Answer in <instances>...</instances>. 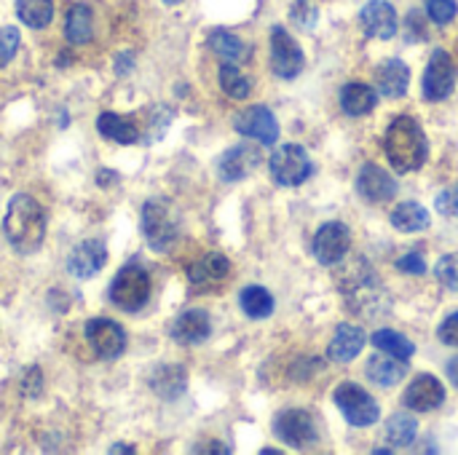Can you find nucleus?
Here are the masks:
<instances>
[{
	"instance_id": "obj_1",
	"label": "nucleus",
	"mask_w": 458,
	"mask_h": 455,
	"mask_svg": "<svg viewBox=\"0 0 458 455\" xmlns=\"http://www.w3.org/2000/svg\"><path fill=\"white\" fill-rule=\"evenodd\" d=\"M3 233L19 255L38 252L46 239V215H43L40 204L27 193H16L8 201Z\"/></svg>"
},
{
	"instance_id": "obj_2",
	"label": "nucleus",
	"mask_w": 458,
	"mask_h": 455,
	"mask_svg": "<svg viewBox=\"0 0 458 455\" xmlns=\"http://www.w3.org/2000/svg\"><path fill=\"white\" fill-rule=\"evenodd\" d=\"M338 287L344 290L349 306L370 319V316H384L389 311V298H386V290L384 284L378 282V276L373 274V268L368 265V260H354L349 265L341 268V276H338Z\"/></svg>"
},
{
	"instance_id": "obj_3",
	"label": "nucleus",
	"mask_w": 458,
	"mask_h": 455,
	"mask_svg": "<svg viewBox=\"0 0 458 455\" xmlns=\"http://www.w3.org/2000/svg\"><path fill=\"white\" fill-rule=\"evenodd\" d=\"M384 150L400 174L419 172L427 161V153H429L427 134H424L421 123L411 115H397L386 129Z\"/></svg>"
},
{
	"instance_id": "obj_4",
	"label": "nucleus",
	"mask_w": 458,
	"mask_h": 455,
	"mask_svg": "<svg viewBox=\"0 0 458 455\" xmlns=\"http://www.w3.org/2000/svg\"><path fill=\"white\" fill-rule=\"evenodd\" d=\"M110 300L121 308V311H140L145 308L148 298H150V276L145 268L140 265H123L115 279L110 282V290H107Z\"/></svg>"
},
{
	"instance_id": "obj_5",
	"label": "nucleus",
	"mask_w": 458,
	"mask_h": 455,
	"mask_svg": "<svg viewBox=\"0 0 458 455\" xmlns=\"http://www.w3.org/2000/svg\"><path fill=\"white\" fill-rule=\"evenodd\" d=\"M142 236L150 244V249L156 252H169V247H174L180 228L177 220L169 209L166 201H145L142 206Z\"/></svg>"
},
{
	"instance_id": "obj_6",
	"label": "nucleus",
	"mask_w": 458,
	"mask_h": 455,
	"mask_svg": "<svg viewBox=\"0 0 458 455\" xmlns=\"http://www.w3.org/2000/svg\"><path fill=\"white\" fill-rule=\"evenodd\" d=\"M333 400H335L338 410L344 413V418H346L352 426H360V429L373 426V424L378 421V416H381V410H378V405L373 402V397H370L362 386H357V383H341V386L335 389Z\"/></svg>"
},
{
	"instance_id": "obj_7",
	"label": "nucleus",
	"mask_w": 458,
	"mask_h": 455,
	"mask_svg": "<svg viewBox=\"0 0 458 455\" xmlns=\"http://www.w3.org/2000/svg\"><path fill=\"white\" fill-rule=\"evenodd\" d=\"M268 169H271V177L279 185L295 188V185H303L309 180V174H311V158H309V153L301 145H282L271 156Z\"/></svg>"
},
{
	"instance_id": "obj_8",
	"label": "nucleus",
	"mask_w": 458,
	"mask_h": 455,
	"mask_svg": "<svg viewBox=\"0 0 458 455\" xmlns=\"http://www.w3.org/2000/svg\"><path fill=\"white\" fill-rule=\"evenodd\" d=\"M306 67V56L298 46V40L293 35H287L284 27H274L271 29V70L274 75L293 80L303 72Z\"/></svg>"
},
{
	"instance_id": "obj_9",
	"label": "nucleus",
	"mask_w": 458,
	"mask_h": 455,
	"mask_svg": "<svg viewBox=\"0 0 458 455\" xmlns=\"http://www.w3.org/2000/svg\"><path fill=\"white\" fill-rule=\"evenodd\" d=\"M456 78L458 70L454 56L445 48H437L424 72V97L429 102H440V99L451 97V91L456 88Z\"/></svg>"
},
{
	"instance_id": "obj_10",
	"label": "nucleus",
	"mask_w": 458,
	"mask_h": 455,
	"mask_svg": "<svg viewBox=\"0 0 458 455\" xmlns=\"http://www.w3.org/2000/svg\"><path fill=\"white\" fill-rule=\"evenodd\" d=\"M274 432L282 442H287L295 451H306L317 442V426L314 418L306 410H287L276 418Z\"/></svg>"
},
{
	"instance_id": "obj_11",
	"label": "nucleus",
	"mask_w": 458,
	"mask_h": 455,
	"mask_svg": "<svg viewBox=\"0 0 458 455\" xmlns=\"http://www.w3.org/2000/svg\"><path fill=\"white\" fill-rule=\"evenodd\" d=\"M233 129L242 134V137H250V139H258L260 145H274L279 139V123L274 118V113L268 107H247L244 113H239L233 118Z\"/></svg>"
},
{
	"instance_id": "obj_12",
	"label": "nucleus",
	"mask_w": 458,
	"mask_h": 455,
	"mask_svg": "<svg viewBox=\"0 0 458 455\" xmlns=\"http://www.w3.org/2000/svg\"><path fill=\"white\" fill-rule=\"evenodd\" d=\"M352 247V233L344 223H325L314 236V257L322 265H335L346 257Z\"/></svg>"
},
{
	"instance_id": "obj_13",
	"label": "nucleus",
	"mask_w": 458,
	"mask_h": 455,
	"mask_svg": "<svg viewBox=\"0 0 458 455\" xmlns=\"http://www.w3.org/2000/svg\"><path fill=\"white\" fill-rule=\"evenodd\" d=\"M86 338L102 359H118L126 349L123 327L113 319H91L86 324Z\"/></svg>"
},
{
	"instance_id": "obj_14",
	"label": "nucleus",
	"mask_w": 458,
	"mask_h": 455,
	"mask_svg": "<svg viewBox=\"0 0 458 455\" xmlns=\"http://www.w3.org/2000/svg\"><path fill=\"white\" fill-rule=\"evenodd\" d=\"M107 263V247L102 239H89V241H81L72 255L67 257V271L70 276L75 279H94Z\"/></svg>"
},
{
	"instance_id": "obj_15",
	"label": "nucleus",
	"mask_w": 458,
	"mask_h": 455,
	"mask_svg": "<svg viewBox=\"0 0 458 455\" xmlns=\"http://www.w3.org/2000/svg\"><path fill=\"white\" fill-rule=\"evenodd\" d=\"M357 190L370 204H386L397 196V182L381 166L368 164V166H362V172L357 177Z\"/></svg>"
},
{
	"instance_id": "obj_16",
	"label": "nucleus",
	"mask_w": 458,
	"mask_h": 455,
	"mask_svg": "<svg viewBox=\"0 0 458 455\" xmlns=\"http://www.w3.org/2000/svg\"><path fill=\"white\" fill-rule=\"evenodd\" d=\"M228 276H231V260L220 252H209L188 268V282L199 290H215Z\"/></svg>"
},
{
	"instance_id": "obj_17",
	"label": "nucleus",
	"mask_w": 458,
	"mask_h": 455,
	"mask_svg": "<svg viewBox=\"0 0 458 455\" xmlns=\"http://www.w3.org/2000/svg\"><path fill=\"white\" fill-rule=\"evenodd\" d=\"M445 400V389L437 378L432 375H419L403 394V402L408 410H416V413H429L435 408H440Z\"/></svg>"
},
{
	"instance_id": "obj_18",
	"label": "nucleus",
	"mask_w": 458,
	"mask_h": 455,
	"mask_svg": "<svg viewBox=\"0 0 458 455\" xmlns=\"http://www.w3.org/2000/svg\"><path fill=\"white\" fill-rule=\"evenodd\" d=\"M209 333H212V322H209L207 311H199V308L180 314L169 327V335L180 346H199L209 338Z\"/></svg>"
},
{
	"instance_id": "obj_19",
	"label": "nucleus",
	"mask_w": 458,
	"mask_h": 455,
	"mask_svg": "<svg viewBox=\"0 0 458 455\" xmlns=\"http://www.w3.org/2000/svg\"><path fill=\"white\" fill-rule=\"evenodd\" d=\"M360 21H362V29H365L370 38L389 40V38H394V32H397V11H394V5H389L386 0H373V3H368V5L360 11Z\"/></svg>"
},
{
	"instance_id": "obj_20",
	"label": "nucleus",
	"mask_w": 458,
	"mask_h": 455,
	"mask_svg": "<svg viewBox=\"0 0 458 455\" xmlns=\"http://www.w3.org/2000/svg\"><path fill=\"white\" fill-rule=\"evenodd\" d=\"M365 341H368V335H365L362 327H357V324H338V330H335V335H333V341L327 346V357L333 362H341V365L352 362L365 349Z\"/></svg>"
},
{
	"instance_id": "obj_21",
	"label": "nucleus",
	"mask_w": 458,
	"mask_h": 455,
	"mask_svg": "<svg viewBox=\"0 0 458 455\" xmlns=\"http://www.w3.org/2000/svg\"><path fill=\"white\" fill-rule=\"evenodd\" d=\"M258 164H260V156L250 145H239V147H231L228 153H223L217 172L225 182H236V180H244Z\"/></svg>"
},
{
	"instance_id": "obj_22",
	"label": "nucleus",
	"mask_w": 458,
	"mask_h": 455,
	"mask_svg": "<svg viewBox=\"0 0 458 455\" xmlns=\"http://www.w3.org/2000/svg\"><path fill=\"white\" fill-rule=\"evenodd\" d=\"M411 83V70L403 59H386L376 67V86L384 97H403Z\"/></svg>"
},
{
	"instance_id": "obj_23",
	"label": "nucleus",
	"mask_w": 458,
	"mask_h": 455,
	"mask_svg": "<svg viewBox=\"0 0 458 455\" xmlns=\"http://www.w3.org/2000/svg\"><path fill=\"white\" fill-rule=\"evenodd\" d=\"M97 131L110 139V142H118V145H134L140 139V129L134 121L129 118H121L115 113H102L97 118Z\"/></svg>"
},
{
	"instance_id": "obj_24",
	"label": "nucleus",
	"mask_w": 458,
	"mask_h": 455,
	"mask_svg": "<svg viewBox=\"0 0 458 455\" xmlns=\"http://www.w3.org/2000/svg\"><path fill=\"white\" fill-rule=\"evenodd\" d=\"M378 105V97L365 83H346L341 91V107L346 115H368Z\"/></svg>"
},
{
	"instance_id": "obj_25",
	"label": "nucleus",
	"mask_w": 458,
	"mask_h": 455,
	"mask_svg": "<svg viewBox=\"0 0 458 455\" xmlns=\"http://www.w3.org/2000/svg\"><path fill=\"white\" fill-rule=\"evenodd\" d=\"M185 370L177 365H164L150 375V389L161 397V400H177L185 392Z\"/></svg>"
},
{
	"instance_id": "obj_26",
	"label": "nucleus",
	"mask_w": 458,
	"mask_h": 455,
	"mask_svg": "<svg viewBox=\"0 0 458 455\" xmlns=\"http://www.w3.org/2000/svg\"><path fill=\"white\" fill-rule=\"evenodd\" d=\"M368 375H370V381L376 386L392 389V386H397L405 378V362L392 357V354L389 357H373L368 362Z\"/></svg>"
},
{
	"instance_id": "obj_27",
	"label": "nucleus",
	"mask_w": 458,
	"mask_h": 455,
	"mask_svg": "<svg viewBox=\"0 0 458 455\" xmlns=\"http://www.w3.org/2000/svg\"><path fill=\"white\" fill-rule=\"evenodd\" d=\"M64 35L72 46H83L91 40L94 35V19H91V8L83 3H75L67 11V21H64Z\"/></svg>"
},
{
	"instance_id": "obj_28",
	"label": "nucleus",
	"mask_w": 458,
	"mask_h": 455,
	"mask_svg": "<svg viewBox=\"0 0 458 455\" xmlns=\"http://www.w3.org/2000/svg\"><path fill=\"white\" fill-rule=\"evenodd\" d=\"M392 225L403 233H416L429 228V212L419 201H405L392 212Z\"/></svg>"
},
{
	"instance_id": "obj_29",
	"label": "nucleus",
	"mask_w": 458,
	"mask_h": 455,
	"mask_svg": "<svg viewBox=\"0 0 458 455\" xmlns=\"http://www.w3.org/2000/svg\"><path fill=\"white\" fill-rule=\"evenodd\" d=\"M239 303L250 319H268L274 314V298L266 287H244Z\"/></svg>"
},
{
	"instance_id": "obj_30",
	"label": "nucleus",
	"mask_w": 458,
	"mask_h": 455,
	"mask_svg": "<svg viewBox=\"0 0 458 455\" xmlns=\"http://www.w3.org/2000/svg\"><path fill=\"white\" fill-rule=\"evenodd\" d=\"M209 48H212L223 62L239 64V62L247 59V46H244L233 32H228V29H215V32L209 35Z\"/></svg>"
},
{
	"instance_id": "obj_31",
	"label": "nucleus",
	"mask_w": 458,
	"mask_h": 455,
	"mask_svg": "<svg viewBox=\"0 0 458 455\" xmlns=\"http://www.w3.org/2000/svg\"><path fill=\"white\" fill-rule=\"evenodd\" d=\"M16 16L32 27V29H43L51 24L54 19V3L51 0H16Z\"/></svg>"
},
{
	"instance_id": "obj_32",
	"label": "nucleus",
	"mask_w": 458,
	"mask_h": 455,
	"mask_svg": "<svg viewBox=\"0 0 458 455\" xmlns=\"http://www.w3.org/2000/svg\"><path fill=\"white\" fill-rule=\"evenodd\" d=\"M370 341H373V346H376L378 351L392 354V357H397V359H403V362H408V359L416 354V346H413L405 335H400V333H394V330H378V333L370 335Z\"/></svg>"
},
{
	"instance_id": "obj_33",
	"label": "nucleus",
	"mask_w": 458,
	"mask_h": 455,
	"mask_svg": "<svg viewBox=\"0 0 458 455\" xmlns=\"http://www.w3.org/2000/svg\"><path fill=\"white\" fill-rule=\"evenodd\" d=\"M416 432H419L416 421H413L411 416H405V413H394V416L389 418V424H386V437H389V442H392L394 448H408V445H413Z\"/></svg>"
},
{
	"instance_id": "obj_34",
	"label": "nucleus",
	"mask_w": 458,
	"mask_h": 455,
	"mask_svg": "<svg viewBox=\"0 0 458 455\" xmlns=\"http://www.w3.org/2000/svg\"><path fill=\"white\" fill-rule=\"evenodd\" d=\"M220 88L231 99H247L250 97V80L244 78V72L233 62H225L220 67Z\"/></svg>"
},
{
	"instance_id": "obj_35",
	"label": "nucleus",
	"mask_w": 458,
	"mask_h": 455,
	"mask_svg": "<svg viewBox=\"0 0 458 455\" xmlns=\"http://www.w3.org/2000/svg\"><path fill=\"white\" fill-rule=\"evenodd\" d=\"M427 3V13L435 24H448L458 11L456 0H424Z\"/></svg>"
},
{
	"instance_id": "obj_36",
	"label": "nucleus",
	"mask_w": 458,
	"mask_h": 455,
	"mask_svg": "<svg viewBox=\"0 0 458 455\" xmlns=\"http://www.w3.org/2000/svg\"><path fill=\"white\" fill-rule=\"evenodd\" d=\"M437 279L448 287V290H454L458 292V252L456 255H445L440 263H437Z\"/></svg>"
},
{
	"instance_id": "obj_37",
	"label": "nucleus",
	"mask_w": 458,
	"mask_h": 455,
	"mask_svg": "<svg viewBox=\"0 0 458 455\" xmlns=\"http://www.w3.org/2000/svg\"><path fill=\"white\" fill-rule=\"evenodd\" d=\"M290 16L301 29H314V24H317V8L309 0H295Z\"/></svg>"
},
{
	"instance_id": "obj_38",
	"label": "nucleus",
	"mask_w": 458,
	"mask_h": 455,
	"mask_svg": "<svg viewBox=\"0 0 458 455\" xmlns=\"http://www.w3.org/2000/svg\"><path fill=\"white\" fill-rule=\"evenodd\" d=\"M405 29H408V40L411 43H424L429 29H427V19L421 11H411L408 19H405Z\"/></svg>"
},
{
	"instance_id": "obj_39",
	"label": "nucleus",
	"mask_w": 458,
	"mask_h": 455,
	"mask_svg": "<svg viewBox=\"0 0 458 455\" xmlns=\"http://www.w3.org/2000/svg\"><path fill=\"white\" fill-rule=\"evenodd\" d=\"M19 48V29L16 27H3L0 29V67L13 59Z\"/></svg>"
},
{
	"instance_id": "obj_40",
	"label": "nucleus",
	"mask_w": 458,
	"mask_h": 455,
	"mask_svg": "<svg viewBox=\"0 0 458 455\" xmlns=\"http://www.w3.org/2000/svg\"><path fill=\"white\" fill-rule=\"evenodd\" d=\"M435 206H437L443 215H448V217H458V182L454 188L443 190V193L435 198Z\"/></svg>"
},
{
	"instance_id": "obj_41",
	"label": "nucleus",
	"mask_w": 458,
	"mask_h": 455,
	"mask_svg": "<svg viewBox=\"0 0 458 455\" xmlns=\"http://www.w3.org/2000/svg\"><path fill=\"white\" fill-rule=\"evenodd\" d=\"M437 338L445 343V346H456L458 349V311L456 314H451L443 324H440V330H437Z\"/></svg>"
},
{
	"instance_id": "obj_42",
	"label": "nucleus",
	"mask_w": 458,
	"mask_h": 455,
	"mask_svg": "<svg viewBox=\"0 0 458 455\" xmlns=\"http://www.w3.org/2000/svg\"><path fill=\"white\" fill-rule=\"evenodd\" d=\"M397 268H400L403 274H416V276H421V274L427 271V263H424L421 255L411 252V255H405V257L397 260Z\"/></svg>"
},
{
	"instance_id": "obj_43",
	"label": "nucleus",
	"mask_w": 458,
	"mask_h": 455,
	"mask_svg": "<svg viewBox=\"0 0 458 455\" xmlns=\"http://www.w3.org/2000/svg\"><path fill=\"white\" fill-rule=\"evenodd\" d=\"M196 453H231V448H225V445H220V442H212V445L196 448Z\"/></svg>"
},
{
	"instance_id": "obj_44",
	"label": "nucleus",
	"mask_w": 458,
	"mask_h": 455,
	"mask_svg": "<svg viewBox=\"0 0 458 455\" xmlns=\"http://www.w3.org/2000/svg\"><path fill=\"white\" fill-rule=\"evenodd\" d=\"M448 378H451V383L458 389V357H454V359L448 362Z\"/></svg>"
},
{
	"instance_id": "obj_45",
	"label": "nucleus",
	"mask_w": 458,
	"mask_h": 455,
	"mask_svg": "<svg viewBox=\"0 0 458 455\" xmlns=\"http://www.w3.org/2000/svg\"><path fill=\"white\" fill-rule=\"evenodd\" d=\"M107 180H115V174H113V172H99V177H97V182H99L102 188H105V182H107Z\"/></svg>"
},
{
	"instance_id": "obj_46",
	"label": "nucleus",
	"mask_w": 458,
	"mask_h": 455,
	"mask_svg": "<svg viewBox=\"0 0 458 455\" xmlns=\"http://www.w3.org/2000/svg\"><path fill=\"white\" fill-rule=\"evenodd\" d=\"M110 453H134V448L131 445H113Z\"/></svg>"
},
{
	"instance_id": "obj_47",
	"label": "nucleus",
	"mask_w": 458,
	"mask_h": 455,
	"mask_svg": "<svg viewBox=\"0 0 458 455\" xmlns=\"http://www.w3.org/2000/svg\"><path fill=\"white\" fill-rule=\"evenodd\" d=\"M166 5H177V3H182V0H164Z\"/></svg>"
}]
</instances>
